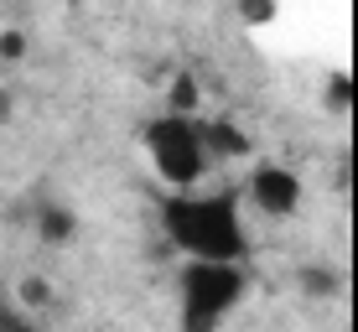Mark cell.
<instances>
[{"instance_id": "1", "label": "cell", "mask_w": 358, "mask_h": 332, "mask_svg": "<svg viewBox=\"0 0 358 332\" xmlns=\"http://www.w3.org/2000/svg\"><path fill=\"white\" fill-rule=\"evenodd\" d=\"M162 233L187 260H203V265L250 260V229H244L234 192H171L162 203Z\"/></svg>"}, {"instance_id": "2", "label": "cell", "mask_w": 358, "mask_h": 332, "mask_svg": "<svg viewBox=\"0 0 358 332\" xmlns=\"http://www.w3.org/2000/svg\"><path fill=\"white\" fill-rule=\"evenodd\" d=\"M250 275L244 265H203L187 260L177 275V327L182 332H218L224 317L244 301Z\"/></svg>"}, {"instance_id": "3", "label": "cell", "mask_w": 358, "mask_h": 332, "mask_svg": "<svg viewBox=\"0 0 358 332\" xmlns=\"http://www.w3.org/2000/svg\"><path fill=\"white\" fill-rule=\"evenodd\" d=\"M145 151L151 166L162 171V182L171 192H192L208 177V145H203V120L197 115H162L145 125Z\"/></svg>"}, {"instance_id": "4", "label": "cell", "mask_w": 358, "mask_h": 332, "mask_svg": "<svg viewBox=\"0 0 358 332\" xmlns=\"http://www.w3.org/2000/svg\"><path fill=\"white\" fill-rule=\"evenodd\" d=\"M250 203L270 218H291L296 208H301V177H296L291 166H280V161L255 166L250 171Z\"/></svg>"}, {"instance_id": "5", "label": "cell", "mask_w": 358, "mask_h": 332, "mask_svg": "<svg viewBox=\"0 0 358 332\" xmlns=\"http://www.w3.org/2000/svg\"><path fill=\"white\" fill-rule=\"evenodd\" d=\"M203 145L208 161H229V156H250V135H244L234 120H203Z\"/></svg>"}, {"instance_id": "6", "label": "cell", "mask_w": 358, "mask_h": 332, "mask_svg": "<svg viewBox=\"0 0 358 332\" xmlns=\"http://www.w3.org/2000/svg\"><path fill=\"white\" fill-rule=\"evenodd\" d=\"M36 233H42V244H68L78 233V218L68 213V203H42L36 208Z\"/></svg>"}, {"instance_id": "7", "label": "cell", "mask_w": 358, "mask_h": 332, "mask_svg": "<svg viewBox=\"0 0 358 332\" xmlns=\"http://www.w3.org/2000/svg\"><path fill=\"white\" fill-rule=\"evenodd\" d=\"M0 332H36V322L21 301H0Z\"/></svg>"}, {"instance_id": "8", "label": "cell", "mask_w": 358, "mask_h": 332, "mask_svg": "<svg viewBox=\"0 0 358 332\" xmlns=\"http://www.w3.org/2000/svg\"><path fill=\"white\" fill-rule=\"evenodd\" d=\"M166 115H197V83L192 78H177V89H171V109Z\"/></svg>"}, {"instance_id": "9", "label": "cell", "mask_w": 358, "mask_h": 332, "mask_svg": "<svg viewBox=\"0 0 358 332\" xmlns=\"http://www.w3.org/2000/svg\"><path fill=\"white\" fill-rule=\"evenodd\" d=\"M327 104L348 109V73H332V78H327Z\"/></svg>"}, {"instance_id": "10", "label": "cell", "mask_w": 358, "mask_h": 332, "mask_svg": "<svg viewBox=\"0 0 358 332\" xmlns=\"http://www.w3.org/2000/svg\"><path fill=\"white\" fill-rule=\"evenodd\" d=\"M27 52V36L21 31H0V57H21Z\"/></svg>"}, {"instance_id": "11", "label": "cell", "mask_w": 358, "mask_h": 332, "mask_svg": "<svg viewBox=\"0 0 358 332\" xmlns=\"http://www.w3.org/2000/svg\"><path fill=\"white\" fill-rule=\"evenodd\" d=\"M306 286H312L317 296H327V291H332V275H327V270H306Z\"/></svg>"}, {"instance_id": "12", "label": "cell", "mask_w": 358, "mask_h": 332, "mask_svg": "<svg viewBox=\"0 0 358 332\" xmlns=\"http://www.w3.org/2000/svg\"><path fill=\"white\" fill-rule=\"evenodd\" d=\"M244 21H275V6H239Z\"/></svg>"}, {"instance_id": "13", "label": "cell", "mask_w": 358, "mask_h": 332, "mask_svg": "<svg viewBox=\"0 0 358 332\" xmlns=\"http://www.w3.org/2000/svg\"><path fill=\"white\" fill-rule=\"evenodd\" d=\"M6 109H10V99H6V94H0V115H6Z\"/></svg>"}]
</instances>
